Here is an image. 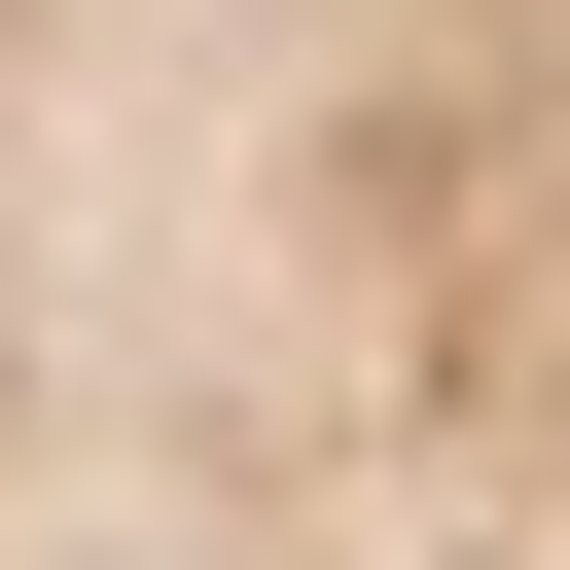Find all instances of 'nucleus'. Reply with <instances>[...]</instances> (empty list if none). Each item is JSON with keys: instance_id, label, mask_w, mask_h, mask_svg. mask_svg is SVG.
<instances>
[{"instance_id": "nucleus-1", "label": "nucleus", "mask_w": 570, "mask_h": 570, "mask_svg": "<svg viewBox=\"0 0 570 570\" xmlns=\"http://www.w3.org/2000/svg\"><path fill=\"white\" fill-rule=\"evenodd\" d=\"M0 570H570V0H0Z\"/></svg>"}]
</instances>
